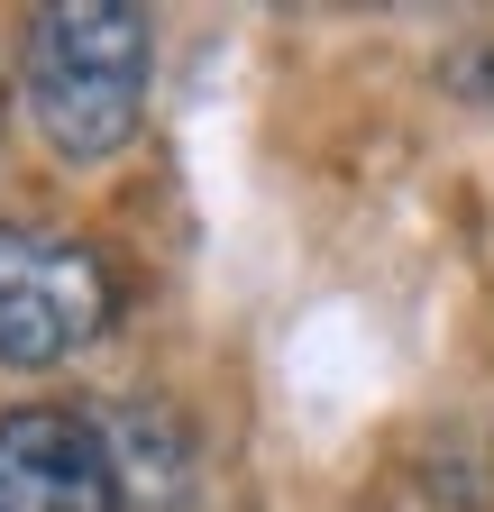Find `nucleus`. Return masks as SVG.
Masks as SVG:
<instances>
[{
    "mask_svg": "<svg viewBox=\"0 0 494 512\" xmlns=\"http://www.w3.org/2000/svg\"><path fill=\"white\" fill-rule=\"evenodd\" d=\"M147 64H156V19L129 10V0H46V10H28L19 92H28L37 138L65 165L119 156L147 119Z\"/></svg>",
    "mask_w": 494,
    "mask_h": 512,
    "instance_id": "1",
    "label": "nucleus"
},
{
    "mask_svg": "<svg viewBox=\"0 0 494 512\" xmlns=\"http://www.w3.org/2000/svg\"><path fill=\"white\" fill-rule=\"evenodd\" d=\"M119 311L101 247L74 229L0 220V366H65Z\"/></svg>",
    "mask_w": 494,
    "mask_h": 512,
    "instance_id": "2",
    "label": "nucleus"
},
{
    "mask_svg": "<svg viewBox=\"0 0 494 512\" xmlns=\"http://www.w3.org/2000/svg\"><path fill=\"white\" fill-rule=\"evenodd\" d=\"M0 512H110L92 412L65 403L0 412Z\"/></svg>",
    "mask_w": 494,
    "mask_h": 512,
    "instance_id": "3",
    "label": "nucleus"
},
{
    "mask_svg": "<svg viewBox=\"0 0 494 512\" xmlns=\"http://www.w3.org/2000/svg\"><path fill=\"white\" fill-rule=\"evenodd\" d=\"M101 439V476H110V512H183L202 494V439L165 394H129L92 412Z\"/></svg>",
    "mask_w": 494,
    "mask_h": 512,
    "instance_id": "4",
    "label": "nucleus"
}]
</instances>
